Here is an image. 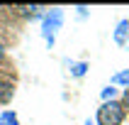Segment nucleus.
Instances as JSON below:
<instances>
[{
	"instance_id": "11",
	"label": "nucleus",
	"mask_w": 129,
	"mask_h": 125,
	"mask_svg": "<svg viewBox=\"0 0 129 125\" xmlns=\"http://www.w3.org/2000/svg\"><path fill=\"white\" fill-rule=\"evenodd\" d=\"M122 103H124V108H129V88H124V98H122Z\"/></svg>"
},
{
	"instance_id": "8",
	"label": "nucleus",
	"mask_w": 129,
	"mask_h": 125,
	"mask_svg": "<svg viewBox=\"0 0 129 125\" xmlns=\"http://www.w3.org/2000/svg\"><path fill=\"white\" fill-rule=\"evenodd\" d=\"M100 96H102V103L105 101H115V96H117V86H112V83H110V86H105L100 91Z\"/></svg>"
},
{
	"instance_id": "3",
	"label": "nucleus",
	"mask_w": 129,
	"mask_h": 125,
	"mask_svg": "<svg viewBox=\"0 0 129 125\" xmlns=\"http://www.w3.org/2000/svg\"><path fill=\"white\" fill-rule=\"evenodd\" d=\"M117 47H127L129 44V20H119L115 27V34H112Z\"/></svg>"
},
{
	"instance_id": "13",
	"label": "nucleus",
	"mask_w": 129,
	"mask_h": 125,
	"mask_svg": "<svg viewBox=\"0 0 129 125\" xmlns=\"http://www.w3.org/2000/svg\"><path fill=\"white\" fill-rule=\"evenodd\" d=\"M85 125H95V123H93V120H90V118H88V120H85Z\"/></svg>"
},
{
	"instance_id": "6",
	"label": "nucleus",
	"mask_w": 129,
	"mask_h": 125,
	"mask_svg": "<svg viewBox=\"0 0 129 125\" xmlns=\"http://www.w3.org/2000/svg\"><path fill=\"white\" fill-rule=\"evenodd\" d=\"M112 86H124V88H129V69H127V71H117L115 76H112Z\"/></svg>"
},
{
	"instance_id": "14",
	"label": "nucleus",
	"mask_w": 129,
	"mask_h": 125,
	"mask_svg": "<svg viewBox=\"0 0 129 125\" xmlns=\"http://www.w3.org/2000/svg\"><path fill=\"white\" fill-rule=\"evenodd\" d=\"M0 125H3V123H0Z\"/></svg>"
},
{
	"instance_id": "2",
	"label": "nucleus",
	"mask_w": 129,
	"mask_h": 125,
	"mask_svg": "<svg viewBox=\"0 0 129 125\" xmlns=\"http://www.w3.org/2000/svg\"><path fill=\"white\" fill-rule=\"evenodd\" d=\"M61 25H63V10L61 7H51L49 12H44V17H42V37L46 39L49 49L56 42V32L61 29Z\"/></svg>"
},
{
	"instance_id": "9",
	"label": "nucleus",
	"mask_w": 129,
	"mask_h": 125,
	"mask_svg": "<svg viewBox=\"0 0 129 125\" xmlns=\"http://www.w3.org/2000/svg\"><path fill=\"white\" fill-rule=\"evenodd\" d=\"M20 10H22V15H24V17H39V10H42V7H39V5H32V7H20Z\"/></svg>"
},
{
	"instance_id": "4",
	"label": "nucleus",
	"mask_w": 129,
	"mask_h": 125,
	"mask_svg": "<svg viewBox=\"0 0 129 125\" xmlns=\"http://www.w3.org/2000/svg\"><path fill=\"white\" fill-rule=\"evenodd\" d=\"M15 96V83L10 81H0V103H10Z\"/></svg>"
},
{
	"instance_id": "5",
	"label": "nucleus",
	"mask_w": 129,
	"mask_h": 125,
	"mask_svg": "<svg viewBox=\"0 0 129 125\" xmlns=\"http://www.w3.org/2000/svg\"><path fill=\"white\" fill-rule=\"evenodd\" d=\"M85 74H88V61H76V64H71V76L83 79Z\"/></svg>"
},
{
	"instance_id": "10",
	"label": "nucleus",
	"mask_w": 129,
	"mask_h": 125,
	"mask_svg": "<svg viewBox=\"0 0 129 125\" xmlns=\"http://www.w3.org/2000/svg\"><path fill=\"white\" fill-rule=\"evenodd\" d=\"M76 10H78V17H88V7L85 5H78Z\"/></svg>"
},
{
	"instance_id": "12",
	"label": "nucleus",
	"mask_w": 129,
	"mask_h": 125,
	"mask_svg": "<svg viewBox=\"0 0 129 125\" xmlns=\"http://www.w3.org/2000/svg\"><path fill=\"white\" fill-rule=\"evenodd\" d=\"M3 54H5V47H3V42H0V59H3Z\"/></svg>"
},
{
	"instance_id": "7",
	"label": "nucleus",
	"mask_w": 129,
	"mask_h": 125,
	"mask_svg": "<svg viewBox=\"0 0 129 125\" xmlns=\"http://www.w3.org/2000/svg\"><path fill=\"white\" fill-rule=\"evenodd\" d=\"M0 123L3 125H20V118L15 115L12 110H5V113L0 115Z\"/></svg>"
},
{
	"instance_id": "1",
	"label": "nucleus",
	"mask_w": 129,
	"mask_h": 125,
	"mask_svg": "<svg viewBox=\"0 0 129 125\" xmlns=\"http://www.w3.org/2000/svg\"><path fill=\"white\" fill-rule=\"evenodd\" d=\"M124 115H127V108H124L122 101H105L98 108V125H122Z\"/></svg>"
}]
</instances>
